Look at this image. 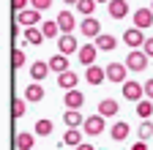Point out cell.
Here are the masks:
<instances>
[{"mask_svg": "<svg viewBox=\"0 0 153 150\" xmlns=\"http://www.w3.org/2000/svg\"><path fill=\"white\" fill-rule=\"evenodd\" d=\"M76 82H79V77H76L74 71H63V74H57V85H60L63 90H74Z\"/></svg>", "mask_w": 153, "mask_h": 150, "instance_id": "obj_18", "label": "cell"}, {"mask_svg": "<svg viewBox=\"0 0 153 150\" xmlns=\"http://www.w3.org/2000/svg\"><path fill=\"white\" fill-rule=\"evenodd\" d=\"M11 58H14V68H22V66H25V52H22V49H14Z\"/></svg>", "mask_w": 153, "mask_h": 150, "instance_id": "obj_31", "label": "cell"}, {"mask_svg": "<svg viewBox=\"0 0 153 150\" xmlns=\"http://www.w3.org/2000/svg\"><path fill=\"white\" fill-rule=\"evenodd\" d=\"M57 25H60V33H71L76 27V19L71 11H63V14H57Z\"/></svg>", "mask_w": 153, "mask_h": 150, "instance_id": "obj_21", "label": "cell"}, {"mask_svg": "<svg viewBox=\"0 0 153 150\" xmlns=\"http://www.w3.org/2000/svg\"><path fill=\"white\" fill-rule=\"evenodd\" d=\"M96 58H99V47L96 44H85V47H79V52H76V60H79L82 66H96Z\"/></svg>", "mask_w": 153, "mask_h": 150, "instance_id": "obj_6", "label": "cell"}, {"mask_svg": "<svg viewBox=\"0 0 153 150\" xmlns=\"http://www.w3.org/2000/svg\"><path fill=\"white\" fill-rule=\"evenodd\" d=\"M76 150H96V147H93V145H85V142H82V145L76 147Z\"/></svg>", "mask_w": 153, "mask_h": 150, "instance_id": "obj_38", "label": "cell"}, {"mask_svg": "<svg viewBox=\"0 0 153 150\" xmlns=\"http://www.w3.org/2000/svg\"><path fill=\"white\" fill-rule=\"evenodd\" d=\"M57 49L63 55H76L79 52V44H76V38L71 33H63V35H57Z\"/></svg>", "mask_w": 153, "mask_h": 150, "instance_id": "obj_8", "label": "cell"}, {"mask_svg": "<svg viewBox=\"0 0 153 150\" xmlns=\"http://www.w3.org/2000/svg\"><path fill=\"white\" fill-rule=\"evenodd\" d=\"M126 66H128V71H145L148 68V52L145 49H131L128 58H126Z\"/></svg>", "mask_w": 153, "mask_h": 150, "instance_id": "obj_2", "label": "cell"}, {"mask_svg": "<svg viewBox=\"0 0 153 150\" xmlns=\"http://www.w3.org/2000/svg\"><path fill=\"white\" fill-rule=\"evenodd\" d=\"M30 6L38 8V11H49L52 8V0H30Z\"/></svg>", "mask_w": 153, "mask_h": 150, "instance_id": "obj_32", "label": "cell"}, {"mask_svg": "<svg viewBox=\"0 0 153 150\" xmlns=\"http://www.w3.org/2000/svg\"><path fill=\"white\" fill-rule=\"evenodd\" d=\"M11 6H14V11H25L27 8V0H11Z\"/></svg>", "mask_w": 153, "mask_h": 150, "instance_id": "obj_34", "label": "cell"}, {"mask_svg": "<svg viewBox=\"0 0 153 150\" xmlns=\"http://www.w3.org/2000/svg\"><path fill=\"white\" fill-rule=\"evenodd\" d=\"M79 30H82V35H88V38H99L101 35V22L96 19V16H85Z\"/></svg>", "mask_w": 153, "mask_h": 150, "instance_id": "obj_7", "label": "cell"}, {"mask_svg": "<svg viewBox=\"0 0 153 150\" xmlns=\"http://www.w3.org/2000/svg\"><path fill=\"white\" fill-rule=\"evenodd\" d=\"M63 101H66V106H68V109H79V106L85 104V96L74 87V90H66V98H63Z\"/></svg>", "mask_w": 153, "mask_h": 150, "instance_id": "obj_19", "label": "cell"}, {"mask_svg": "<svg viewBox=\"0 0 153 150\" xmlns=\"http://www.w3.org/2000/svg\"><path fill=\"white\" fill-rule=\"evenodd\" d=\"M120 112V104L115 101V98H101L99 101V115H104V117H115Z\"/></svg>", "mask_w": 153, "mask_h": 150, "instance_id": "obj_13", "label": "cell"}, {"mask_svg": "<svg viewBox=\"0 0 153 150\" xmlns=\"http://www.w3.org/2000/svg\"><path fill=\"white\" fill-rule=\"evenodd\" d=\"M44 30L41 27H25V41L27 44H33V47H38V44H44Z\"/></svg>", "mask_w": 153, "mask_h": 150, "instance_id": "obj_22", "label": "cell"}, {"mask_svg": "<svg viewBox=\"0 0 153 150\" xmlns=\"http://www.w3.org/2000/svg\"><path fill=\"white\" fill-rule=\"evenodd\" d=\"M131 16H134V27H142V30H148V27L153 25V8H137Z\"/></svg>", "mask_w": 153, "mask_h": 150, "instance_id": "obj_10", "label": "cell"}, {"mask_svg": "<svg viewBox=\"0 0 153 150\" xmlns=\"http://www.w3.org/2000/svg\"><path fill=\"white\" fill-rule=\"evenodd\" d=\"M137 115L142 117V120H148L150 115H153V101L148 98V101H137Z\"/></svg>", "mask_w": 153, "mask_h": 150, "instance_id": "obj_27", "label": "cell"}, {"mask_svg": "<svg viewBox=\"0 0 153 150\" xmlns=\"http://www.w3.org/2000/svg\"><path fill=\"white\" fill-rule=\"evenodd\" d=\"M107 11H109L112 19H123V16L128 14V3H126V0H109V3H107Z\"/></svg>", "mask_w": 153, "mask_h": 150, "instance_id": "obj_11", "label": "cell"}, {"mask_svg": "<svg viewBox=\"0 0 153 150\" xmlns=\"http://www.w3.org/2000/svg\"><path fill=\"white\" fill-rule=\"evenodd\" d=\"M82 131L88 137H99L104 134V115H90L85 123H82Z\"/></svg>", "mask_w": 153, "mask_h": 150, "instance_id": "obj_5", "label": "cell"}, {"mask_svg": "<svg viewBox=\"0 0 153 150\" xmlns=\"http://www.w3.org/2000/svg\"><path fill=\"white\" fill-rule=\"evenodd\" d=\"M131 150H148V145H145V139H142V142H137V145H131Z\"/></svg>", "mask_w": 153, "mask_h": 150, "instance_id": "obj_37", "label": "cell"}, {"mask_svg": "<svg viewBox=\"0 0 153 150\" xmlns=\"http://www.w3.org/2000/svg\"><path fill=\"white\" fill-rule=\"evenodd\" d=\"M49 63H44V60H36L33 66H30V79H36V82H41V79H47L49 77Z\"/></svg>", "mask_w": 153, "mask_h": 150, "instance_id": "obj_14", "label": "cell"}, {"mask_svg": "<svg viewBox=\"0 0 153 150\" xmlns=\"http://www.w3.org/2000/svg\"><path fill=\"white\" fill-rule=\"evenodd\" d=\"M145 52H148V58H153V35H148V41H145V47H142Z\"/></svg>", "mask_w": 153, "mask_h": 150, "instance_id": "obj_35", "label": "cell"}, {"mask_svg": "<svg viewBox=\"0 0 153 150\" xmlns=\"http://www.w3.org/2000/svg\"><path fill=\"white\" fill-rule=\"evenodd\" d=\"M128 134H131V126L128 123L118 120V123L112 126V142H123V139H128Z\"/></svg>", "mask_w": 153, "mask_h": 150, "instance_id": "obj_16", "label": "cell"}, {"mask_svg": "<svg viewBox=\"0 0 153 150\" xmlns=\"http://www.w3.org/2000/svg\"><path fill=\"white\" fill-rule=\"evenodd\" d=\"M52 128H55V126H52L47 117H44V120H38V123H36V137H49V134H52Z\"/></svg>", "mask_w": 153, "mask_h": 150, "instance_id": "obj_28", "label": "cell"}, {"mask_svg": "<svg viewBox=\"0 0 153 150\" xmlns=\"http://www.w3.org/2000/svg\"><path fill=\"white\" fill-rule=\"evenodd\" d=\"M41 30H44L47 38H55V35L60 33V25H57V19H55V22H52V19H47V22H41Z\"/></svg>", "mask_w": 153, "mask_h": 150, "instance_id": "obj_26", "label": "cell"}, {"mask_svg": "<svg viewBox=\"0 0 153 150\" xmlns=\"http://www.w3.org/2000/svg\"><path fill=\"white\" fill-rule=\"evenodd\" d=\"M126 74H128V66L126 63H109L107 66V79L109 82H126Z\"/></svg>", "mask_w": 153, "mask_h": 150, "instance_id": "obj_9", "label": "cell"}, {"mask_svg": "<svg viewBox=\"0 0 153 150\" xmlns=\"http://www.w3.org/2000/svg\"><path fill=\"white\" fill-rule=\"evenodd\" d=\"M63 3H66V6H71V3L76 6V3H79V0H63Z\"/></svg>", "mask_w": 153, "mask_h": 150, "instance_id": "obj_39", "label": "cell"}, {"mask_svg": "<svg viewBox=\"0 0 153 150\" xmlns=\"http://www.w3.org/2000/svg\"><path fill=\"white\" fill-rule=\"evenodd\" d=\"M123 98L126 101H134V104L142 101L145 98V85H140L137 79H126L123 82Z\"/></svg>", "mask_w": 153, "mask_h": 150, "instance_id": "obj_1", "label": "cell"}, {"mask_svg": "<svg viewBox=\"0 0 153 150\" xmlns=\"http://www.w3.org/2000/svg\"><path fill=\"white\" fill-rule=\"evenodd\" d=\"M85 79H88V85H101L104 79H107V68H99V66H88V71H85Z\"/></svg>", "mask_w": 153, "mask_h": 150, "instance_id": "obj_12", "label": "cell"}, {"mask_svg": "<svg viewBox=\"0 0 153 150\" xmlns=\"http://www.w3.org/2000/svg\"><path fill=\"white\" fill-rule=\"evenodd\" d=\"M76 11L93 16V11H96V0H79V3H76Z\"/></svg>", "mask_w": 153, "mask_h": 150, "instance_id": "obj_29", "label": "cell"}, {"mask_svg": "<svg viewBox=\"0 0 153 150\" xmlns=\"http://www.w3.org/2000/svg\"><path fill=\"white\" fill-rule=\"evenodd\" d=\"M25 98H27L30 104H38V101H44V87L38 85V82H30V85L25 87Z\"/></svg>", "mask_w": 153, "mask_h": 150, "instance_id": "obj_15", "label": "cell"}, {"mask_svg": "<svg viewBox=\"0 0 153 150\" xmlns=\"http://www.w3.org/2000/svg\"><path fill=\"white\" fill-rule=\"evenodd\" d=\"M137 134H140V139H150L153 137V123H140V128H137Z\"/></svg>", "mask_w": 153, "mask_h": 150, "instance_id": "obj_30", "label": "cell"}, {"mask_svg": "<svg viewBox=\"0 0 153 150\" xmlns=\"http://www.w3.org/2000/svg\"><path fill=\"white\" fill-rule=\"evenodd\" d=\"M96 3H109V0H96Z\"/></svg>", "mask_w": 153, "mask_h": 150, "instance_id": "obj_40", "label": "cell"}, {"mask_svg": "<svg viewBox=\"0 0 153 150\" xmlns=\"http://www.w3.org/2000/svg\"><path fill=\"white\" fill-rule=\"evenodd\" d=\"M16 22L19 25H25V27H36L38 22H41V11L38 8H25V11H16Z\"/></svg>", "mask_w": 153, "mask_h": 150, "instance_id": "obj_4", "label": "cell"}, {"mask_svg": "<svg viewBox=\"0 0 153 150\" xmlns=\"http://www.w3.org/2000/svg\"><path fill=\"white\" fill-rule=\"evenodd\" d=\"M150 8H153V3H150Z\"/></svg>", "mask_w": 153, "mask_h": 150, "instance_id": "obj_41", "label": "cell"}, {"mask_svg": "<svg viewBox=\"0 0 153 150\" xmlns=\"http://www.w3.org/2000/svg\"><path fill=\"white\" fill-rule=\"evenodd\" d=\"M123 41H126L131 49H140V47H145L148 35H145V30H142V27H128V30L123 33Z\"/></svg>", "mask_w": 153, "mask_h": 150, "instance_id": "obj_3", "label": "cell"}, {"mask_svg": "<svg viewBox=\"0 0 153 150\" xmlns=\"http://www.w3.org/2000/svg\"><path fill=\"white\" fill-rule=\"evenodd\" d=\"M63 145H68V147H79V145H82V131H79V128H68L66 134H63Z\"/></svg>", "mask_w": 153, "mask_h": 150, "instance_id": "obj_23", "label": "cell"}, {"mask_svg": "<svg viewBox=\"0 0 153 150\" xmlns=\"http://www.w3.org/2000/svg\"><path fill=\"white\" fill-rule=\"evenodd\" d=\"M49 68H52L55 74H63V71H68V55L57 52L55 58H49Z\"/></svg>", "mask_w": 153, "mask_h": 150, "instance_id": "obj_17", "label": "cell"}, {"mask_svg": "<svg viewBox=\"0 0 153 150\" xmlns=\"http://www.w3.org/2000/svg\"><path fill=\"white\" fill-rule=\"evenodd\" d=\"M25 101H27V98L14 101V117H22V115H25Z\"/></svg>", "mask_w": 153, "mask_h": 150, "instance_id": "obj_33", "label": "cell"}, {"mask_svg": "<svg viewBox=\"0 0 153 150\" xmlns=\"http://www.w3.org/2000/svg\"><path fill=\"white\" fill-rule=\"evenodd\" d=\"M36 145V134H16V150H33Z\"/></svg>", "mask_w": 153, "mask_h": 150, "instance_id": "obj_25", "label": "cell"}, {"mask_svg": "<svg viewBox=\"0 0 153 150\" xmlns=\"http://www.w3.org/2000/svg\"><path fill=\"white\" fill-rule=\"evenodd\" d=\"M63 123H66L68 128H79L85 120H82V115H79V109H66V115H63Z\"/></svg>", "mask_w": 153, "mask_h": 150, "instance_id": "obj_24", "label": "cell"}, {"mask_svg": "<svg viewBox=\"0 0 153 150\" xmlns=\"http://www.w3.org/2000/svg\"><path fill=\"white\" fill-rule=\"evenodd\" d=\"M93 44L99 47L101 52H112L115 47H118V38H115V35H107V33H101L99 38H93Z\"/></svg>", "mask_w": 153, "mask_h": 150, "instance_id": "obj_20", "label": "cell"}, {"mask_svg": "<svg viewBox=\"0 0 153 150\" xmlns=\"http://www.w3.org/2000/svg\"><path fill=\"white\" fill-rule=\"evenodd\" d=\"M145 96L153 101V79H148V82H145Z\"/></svg>", "mask_w": 153, "mask_h": 150, "instance_id": "obj_36", "label": "cell"}]
</instances>
